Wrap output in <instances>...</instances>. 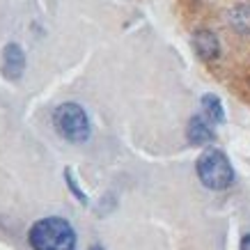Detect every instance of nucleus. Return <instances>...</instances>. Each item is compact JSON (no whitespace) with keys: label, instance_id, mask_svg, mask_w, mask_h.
Instances as JSON below:
<instances>
[{"label":"nucleus","instance_id":"obj_1","mask_svg":"<svg viewBox=\"0 0 250 250\" xmlns=\"http://www.w3.org/2000/svg\"><path fill=\"white\" fill-rule=\"evenodd\" d=\"M28 241L35 250H74L76 232L64 218H42L30 228Z\"/></svg>","mask_w":250,"mask_h":250},{"label":"nucleus","instance_id":"obj_2","mask_svg":"<svg viewBox=\"0 0 250 250\" xmlns=\"http://www.w3.org/2000/svg\"><path fill=\"white\" fill-rule=\"evenodd\" d=\"M197 177L211 190H223L232 186L234 182V170L232 163L220 149H207L202 156L197 159Z\"/></svg>","mask_w":250,"mask_h":250},{"label":"nucleus","instance_id":"obj_3","mask_svg":"<svg viewBox=\"0 0 250 250\" xmlns=\"http://www.w3.org/2000/svg\"><path fill=\"white\" fill-rule=\"evenodd\" d=\"M53 124L58 133L69 143H85L90 138V120L78 104H62L55 108Z\"/></svg>","mask_w":250,"mask_h":250},{"label":"nucleus","instance_id":"obj_4","mask_svg":"<svg viewBox=\"0 0 250 250\" xmlns=\"http://www.w3.org/2000/svg\"><path fill=\"white\" fill-rule=\"evenodd\" d=\"M25 71V53L19 44H7L2 51V74L9 81H19Z\"/></svg>","mask_w":250,"mask_h":250},{"label":"nucleus","instance_id":"obj_5","mask_svg":"<svg viewBox=\"0 0 250 250\" xmlns=\"http://www.w3.org/2000/svg\"><path fill=\"white\" fill-rule=\"evenodd\" d=\"M193 48H195L197 58L205 60V62L216 60L220 53L218 37H216L211 30H197L195 35H193Z\"/></svg>","mask_w":250,"mask_h":250},{"label":"nucleus","instance_id":"obj_6","mask_svg":"<svg viewBox=\"0 0 250 250\" xmlns=\"http://www.w3.org/2000/svg\"><path fill=\"white\" fill-rule=\"evenodd\" d=\"M186 136H188L190 145H207L213 140V131L202 115H195V117H190V122H188Z\"/></svg>","mask_w":250,"mask_h":250},{"label":"nucleus","instance_id":"obj_7","mask_svg":"<svg viewBox=\"0 0 250 250\" xmlns=\"http://www.w3.org/2000/svg\"><path fill=\"white\" fill-rule=\"evenodd\" d=\"M202 110H205L207 117L211 122H216V124H223V122H225L223 104H220V99L213 97V94H205V97H202Z\"/></svg>","mask_w":250,"mask_h":250},{"label":"nucleus","instance_id":"obj_8","mask_svg":"<svg viewBox=\"0 0 250 250\" xmlns=\"http://www.w3.org/2000/svg\"><path fill=\"white\" fill-rule=\"evenodd\" d=\"M64 174H67V182H69V186H71V190H74V195H76L78 200H81V202H85V195H83V193H81V190H78V186H76V184H74V179H71V172H69V170H67V172H64Z\"/></svg>","mask_w":250,"mask_h":250},{"label":"nucleus","instance_id":"obj_9","mask_svg":"<svg viewBox=\"0 0 250 250\" xmlns=\"http://www.w3.org/2000/svg\"><path fill=\"white\" fill-rule=\"evenodd\" d=\"M241 250H250V234H246L241 239Z\"/></svg>","mask_w":250,"mask_h":250},{"label":"nucleus","instance_id":"obj_10","mask_svg":"<svg viewBox=\"0 0 250 250\" xmlns=\"http://www.w3.org/2000/svg\"><path fill=\"white\" fill-rule=\"evenodd\" d=\"M87 250H104V248H101V246H90Z\"/></svg>","mask_w":250,"mask_h":250}]
</instances>
